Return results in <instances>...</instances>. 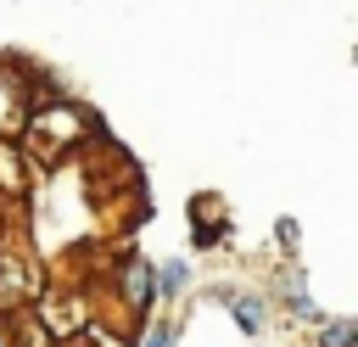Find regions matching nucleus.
<instances>
[{"label": "nucleus", "mask_w": 358, "mask_h": 347, "mask_svg": "<svg viewBox=\"0 0 358 347\" xmlns=\"http://www.w3.org/2000/svg\"><path fill=\"white\" fill-rule=\"evenodd\" d=\"M324 347H352V325H330L324 330Z\"/></svg>", "instance_id": "20e7f679"}, {"label": "nucleus", "mask_w": 358, "mask_h": 347, "mask_svg": "<svg viewBox=\"0 0 358 347\" xmlns=\"http://www.w3.org/2000/svg\"><path fill=\"white\" fill-rule=\"evenodd\" d=\"M145 347H168V330H151V341Z\"/></svg>", "instance_id": "39448f33"}, {"label": "nucleus", "mask_w": 358, "mask_h": 347, "mask_svg": "<svg viewBox=\"0 0 358 347\" xmlns=\"http://www.w3.org/2000/svg\"><path fill=\"white\" fill-rule=\"evenodd\" d=\"M235 319H241L246 330H257V325H263V302H252V297H241V302H235Z\"/></svg>", "instance_id": "f257e3e1"}, {"label": "nucleus", "mask_w": 358, "mask_h": 347, "mask_svg": "<svg viewBox=\"0 0 358 347\" xmlns=\"http://www.w3.org/2000/svg\"><path fill=\"white\" fill-rule=\"evenodd\" d=\"M179 285H185V263H168V269H162V291H168V297H173V291H179Z\"/></svg>", "instance_id": "7ed1b4c3"}, {"label": "nucleus", "mask_w": 358, "mask_h": 347, "mask_svg": "<svg viewBox=\"0 0 358 347\" xmlns=\"http://www.w3.org/2000/svg\"><path fill=\"white\" fill-rule=\"evenodd\" d=\"M129 297L134 302H151V274L145 269H129Z\"/></svg>", "instance_id": "f03ea898"}]
</instances>
